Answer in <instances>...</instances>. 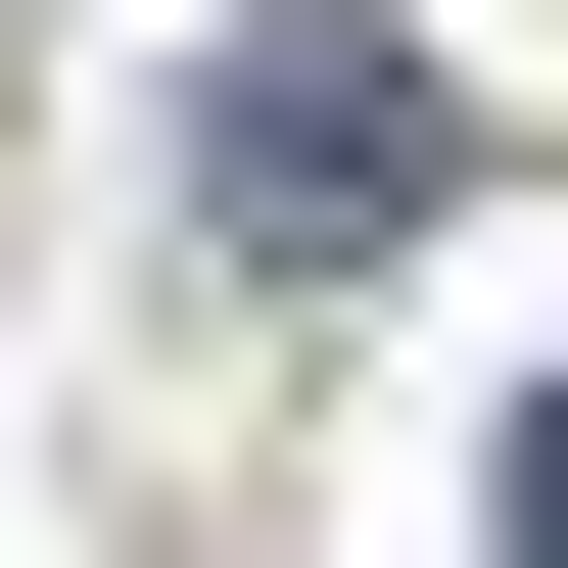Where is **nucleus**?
<instances>
[{"label":"nucleus","instance_id":"obj_2","mask_svg":"<svg viewBox=\"0 0 568 568\" xmlns=\"http://www.w3.org/2000/svg\"><path fill=\"white\" fill-rule=\"evenodd\" d=\"M521 568H568V379H521Z\"/></svg>","mask_w":568,"mask_h":568},{"label":"nucleus","instance_id":"obj_1","mask_svg":"<svg viewBox=\"0 0 568 568\" xmlns=\"http://www.w3.org/2000/svg\"><path fill=\"white\" fill-rule=\"evenodd\" d=\"M426 190H474V95H426V48H332V0H284L237 95H190V237H237V284H379Z\"/></svg>","mask_w":568,"mask_h":568}]
</instances>
